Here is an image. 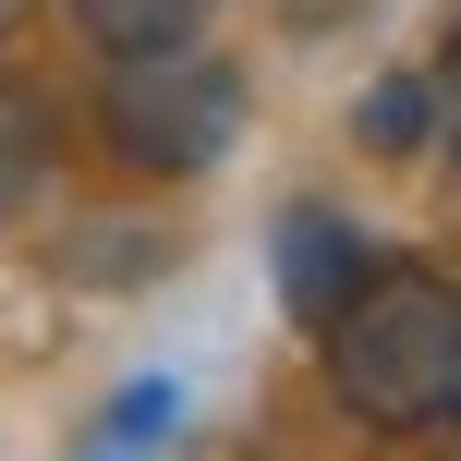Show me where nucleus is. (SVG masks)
<instances>
[{
  "mask_svg": "<svg viewBox=\"0 0 461 461\" xmlns=\"http://www.w3.org/2000/svg\"><path fill=\"white\" fill-rule=\"evenodd\" d=\"M316 352H328V389H340L352 425L413 438L461 401V292L425 255H376V279L316 328Z\"/></svg>",
  "mask_w": 461,
  "mask_h": 461,
  "instance_id": "obj_1",
  "label": "nucleus"
},
{
  "mask_svg": "<svg viewBox=\"0 0 461 461\" xmlns=\"http://www.w3.org/2000/svg\"><path fill=\"white\" fill-rule=\"evenodd\" d=\"M97 146L146 183H194L243 146V73L219 49H158V61L97 73Z\"/></svg>",
  "mask_w": 461,
  "mask_h": 461,
  "instance_id": "obj_2",
  "label": "nucleus"
},
{
  "mask_svg": "<svg viewBox=\"0 0 461 461\" xmlns=\"http://www.w3.org/2000/svg\"><path fill=\"white\" fill-rule=\"evenodd\" d=\"M267 267H279V316H292V328H328V316L376 279V243H365L340 207H279Z\"/></svg>",
  "mask_w": 461,
  "mask_h": 461,
  "instance_id": "obj_3",
  "label": "nucleus"
},
{
  "mask_svg": "<svg viewBox=\"0 0 461 461\" xmlns=\"http://www.w3.org/2000/svg\"><path fill=\"white\" fill-rule=\"evenodd\" d=\"M61 13L97 61H158V49H207L219 0H61Z\"/></svg>",
  "mask_w": 461,
  "mask_h": 461,
  "instance_id": "obj_4",
  "label": "nucleus"
},
{
  "mask_svg": "<svg viewBox=\"0 0 461 461\" xmlns=\"http://www.w3.org/2000/svg\"><path fill=\"white\" fill-rule=\"evenodd\" d=\"M438 134V86L425 73H389V86H365V110H352V146H376V158H401V146Z\"/></svg>",
  "mask_w": 461,
  "mask_h": 461,
  "instance_id": "obj_5",
  "label": "nucleus"
},
{
  "mask_svg": "<svg viewBox=\"0 0 461 461\" xmlns=\"http://www.w3.org/2000/svg\"><path fill=\"white\" fill-rule=\"evenodd\" d=\"M170 413H183V401H170V376H146V389H122V401H110V449H146V438H158Z\"/></svg>",
  "mask_w": 461,
  "mask_h": 461,
  "instance_id": "obj_6",
  "label": "nucleus"
},
{
  "mask_svg": "<svg viewBox=\"0 0 461 461\" xmlns=\"http://www.w3.org/2000/svg\"><path fill=\"white\" fill-rule=\"evenodd\" d=\"M425 86H438V146H449V170H461V24L438 37V61H425Z\"/></svg>",
  "mask_w": 461,
  "mask_h": 461,
  "instance_id": "obj_7",
  "label": "nucleus"
},
{
  "mask_svg": "<svg viewBox=\"0 0 461 461\" xmlns=\"http://www.w3.org/2000/svg\"><path fill=\"white\" fill-rule=\"evenodd\" d=\"M24 183H37V122H24V110H0V207H13Z\"/></svg>",
  "mask_w": 461,
  "mask_h": 461,
  "instance_id": "obj_8",
  "label": "nucleus"
},
{
  "mask_svg": "<svg viewBox=\"0 0 461 461\" xmlns=\"http://www.w3.org/2000/svg\"><path fill=\"white\" fill-rule=\"evenodd\" d=\"M24 13H37V0H0V37H13V24H24Z\"/></svg>",
  "mask_w": 461,
  "mask_h": 461,
  "instance_id": "obj_9",
  "label": "nucleus"
},
{
  "mask_svg": "<svg viewBox=\"0 0 461 461\" xmlns=\"http://www.w3.org/2000/svg\"><path fill=\"white\" fill-rule=\"evenodd\" d=\"M0 110H13V86H0Z\"/></svg>",
  "mask_w": 461,
  "mask_h": 461,
  "instance_id": "obj_10",
  "label": "nucleus"
},
{
  "mask_svg": "<svg viewBox=\"0 0 461 461\" xmlns=\"http://www.w3.org/2000/svg\"><path fill=\"white\" fill-rule=\"evenodd\" d=\"M449 425H461V401H449Z\"/></svg>",
  "mask_w": 461,
  "mask_h": 461,
  "instance_id": "obj_11",
  "label": "nucleus"
}]
</instances>
